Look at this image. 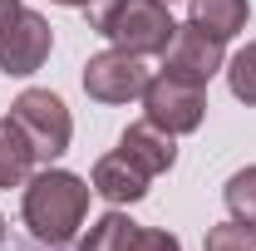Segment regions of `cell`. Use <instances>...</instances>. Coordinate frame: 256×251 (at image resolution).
<instances>
[{
	"instance_id": "16",
	"label": "cell",
	"mask_w": 256,
	"mask_h": 251,
	"mask_svg": "<svg viewBox=\"0 0 256 251\" xmlns=\"http://www.w3.org/2000/svg\"><path fill=\"white\" fill-rule=\"evenodd\" d=\"M20 10H25V5H20V0H0V25H10V20H15V15H20Z\"/></svg>"
},
{
	"instance_id": "4",
	"label": "cell",
	"mask_w": 256,
	"mask_h": 251,
	"mask_svg": "<svg viewBox=\"0 0 256 251\" xmlns=\"http://www.w3.org/2000/svg\"><path fill=\"white\" fill-rule=\"evenodd\" d=\"M143 108H148V124H158L172 138L197 133L202 118H207V84H192V79H178V74H158L143 89Z\"/></svg>"
},
{
	"instance_id": "3",
	"label": "cell",
	"mask_w": 256,
	"mask_h": 251,
	"mask_svg": "<svg viewBox=\"0 0 256 251\" xmlns=\"http://www.w3.org/2000/svg\"><path fill=\"white\" fill-rule=\"evenodd\" d=\"M10 118L20 124V133L30 138V148L40 162H54L69 153V138H74V118L64 108L60 94L50 89H25V94L10 104Z\"/></svg>"
},
{
	"instance_id": "17",
	"label": "cell",
	"mask_w": 256,
	"mask_h": 251,
	"mask_svg": "<svg viewBox=\"0 0 256 251\" xmlns=\"http://www.w3.org/2000/svg\"><path fill=\"white\" fill-rule=\"evenodd\" d=\"M54 5H69V10H84L89 0H54Z\"/></svg>"
},
{
	"instance_id": "5",
	"label": "cell",
	"mask_w": 256,
	"mask_h": 251,
	"mask_svg": "<svg viewBox=\"0 0 256 251\" xmlns=\"http://www.w3.org/2000/svg\"><path fill=\"white\" fill-rule=\"evenodd\" d=\"M148 64L128 50H104V54H89L84 64V94L98 98V104H128V98H143L148 89Z\"/></svg>"
},
{
	"instance_id": "1",
	"label": "cell",
	"mask_w": 256,
	"mask_h": 251,
	"mask_svg": "<svg viewBox=\"0 0 256 251\" xmlns=\"http://www.w3.org/2000/svg\"><path fill=\"white\" fill-rule=\"evenodd\" d=\"M89 182L79 172H64V168H44L25 182V226L44 246H64L74 242V232L89 217Z\"/></svg>"
},
{
	"instance_id": "8",
	"label": "cell",
	"mask_w": 256,
	"mask_h": 251,
	"mask_svg": "<svg viewBox=\"0 0 256 251\" xmlns=\"http://www.w3.org/2000/svg\"><path fill=\"white\" fill-rule=\"evenodd\" d=\"M79 251H182V242L172 232H158V226H138L128 212L114 207V212H104L89 226Z\"/></svg>"
},
{
	"instance_id": "18",
	"label": "cell",
	"mask_w": 256,
	"mask_h": 251,
	"mask_svg": "<svg viewBox=\"0 0 256 251\" xmlns=\"http://www.w3.org/2000/svg\"><path fill=\"white\" fill-rule=\"evenodd\" d=\"M0 246H5V217H0Z\"/></svg>"
},
{
	"instance_id": "13",
	"label": "cell",
	"mask_w": 256,
	"mask_h": 251,
	"mask_svg": "<svg viewBox=\"0 0 256 251\" xmlns=\"http://www.w3.org/2000/svg\"><path fill=\"white\" fill-rule=\"evenodd\" d=\"M222 197H226V212H232V222H242V226H252V232H256V162L226 178Z\"/></svg>"
},
{
	"instance_id": "15",
	"label": "cell",
	"mask_w": 256,
	"mask_h": 251,
	"mask_svg": "<svg viewBox=\"0 0 256 251\" xmlns=\"http://www.w3.org/2000/svg\"><path fill=\"white\" fill-rule=\"evenodd\" d=\"M202 251H256V232L242 222H217V226H207Z\"/></svg>"
},
{
	"instance_id": "6",
	"label": "cell",
	"mask_w": 256,
	"mask_h": 251,
	"mask_svg": "<svg viewBox=\"0 0 256 251\" xmlns=\"http://www.w3.org/2000/svg\"><path fill=\"white\" fill-rule=\"evenodd\" d=\"M50 50H54V30L34 10H20L10 25H0V74L5 79H30L50 60Z\"/></svg>"
},
{
	"instance_id": "14",
	"label": "cell",
	"mask_w": 256,
	"mask_h": 251,
	"mask_svg": "<svg viewBox=\"0 0 256 251\" xmlns=\"http://www.w3.org/2000/svg\"><path fill=\"white\" fill-rule=\"evenodd\" d=\"M226 84H232V98H242V104L256 108V40L226 60Z\"/></svg>"
},
{
	"instance_id": "19",
	"label": "cell",
	"mask_w": 256,
	"mask_h": 251,
	"mask_svg": "<svg viewBox=\"0 0 256 251\" xmlns=\"http://www.w3.org/2000/svg\"><path fill=\"white\" fill-rule=\"evenodd\" d=\"M162 5H178V0H162Z\"/></svg>"
},
{
	"instance_id": "7",
	"label": "cell",
	"mask_w": 256,
	"mask_h": 251,
	"mask_svg": "<svg viewBox=\"0 0 256 251\" xmlns=\"http://www.w3.org/2000/svg\"><path fill=\"white\" fill-rule=\"evenodd\" d=\"M222 64H226V40L202 30L197 20L178 25L168 50H162V74H178V79H192V84H207Z\"/></svg>"
},
{
	"instance_id": "10",
	"label": "cell",
	"mask_w": 256,
	"mask_h": 251,
	"mask_svg": "<svg viewBox=\"0 0 256 251\" xmlns=\"http://www.w3.org/2000/svg\"><path fill=\"white\" fill-rule=\"evenodd\" d=\"M118 153H124L133 168H143L148 178H158V172H172V162H178V138L143 118V124H128V128H124Z\"/></svg>"
},
{
	"instance_id": "11",
	"label": "cell",
	"mask_w": 256,
	"mask_h": 251,
	"mask_svg": "<svg viewBox=\"0 0 256 251\" xmlns=\"http://www.w3.org/2000/svg\"><path fill=\"white\" fill-rule=\"evenodd\" d=\"M34 162L40 158H34L30 138L20 133V124L15 118H0V188H25Z\"/></svg>"
},
{
	"instance_id": "9",
	"label": "cell",
	"mask_w": 256,
	"mask_h": 251,
	"mask_svg": "<svg viewBox=\"0 0 256 251\" xmlns=\"http://www.w3.org/2000/svg\"><path fill=\"white\" fill-rule=\"evenodd\" d=\"M148 172L143 168H133L124 153H104L94 162V172H89V188L104 197V202H114V207H133V202H143L148 197Z\"/></svg>"
},
{
	"instance_id": "2",
	"label": "cell",
	"mask_w": 256,
	"mask_h": 251,
	"mask_svg": "<svg viewBox=\"0 0 256 251\" xmlns=\"http://www.w3.org/2000/svg\"><path fill=\"white\" fill-rule=\"evenodd\" d=\"M89 25H94L114 50H128L138 60L162 54L168 40L178 30V20L168 15L162 0H89Z\"/></svg>"
},
{
	"instance_id": "12",
	"label": "cell",
	"mask_w": 256,
	"mask_h": 251,
	"mask_svg": "<svg viewBox=\"0 0 256 251\" xmlns=\"http://www.w3.org/2000/svg\"><path fill=\"white\" fill-rule=\"evenodd\" d=\"M246 15H252L246 0H192V20H197L202 30H212L217 40L242 34L246 30Z\"/></svg>"
}]
</instances>
